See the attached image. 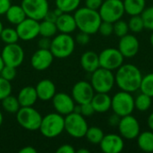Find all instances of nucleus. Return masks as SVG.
Here are the masks:
<instances>
[{"label":"nucleus","instance_id":"obj_17","mask_svg":"<svg viewBox=\"0 0 153 153\" xmlns=\"http://www.w3.org/2000/svg\"><path fill=\"white\" fill-rule=\"evenodd\" d=\"M119 51L125 58H131L137 55L140 50V42L134 34H126L120 38L118 41Z\"/></svg>","mask_w":153,"mask_h":153},{"label":"nucleus","instance_id":"obj_4","mask_svg":"<svg viewBox=\"0 0 153 153\" xmlns=\"http://www.w3.org/2000/svg\"><path fill=\"white\" fill-rule=\"evenodd\" d=\"M39 130L40 134L47 138L59 136L65 131V117L57 112L46 115L42 117Z\"/></svg>","mask_w":153,"mask_h":153},{"label":"nucleus","instance_id":"obj_14","mask_svg":"<svg viewBox=\"0 0 153 153\" xmlns=\"http://www.w3.org/2000/svg\"><path fill=\"white\" fill-rule=\"evenodd\" d=\"M19 39L23 41H30L39 35V22L26 17L22 22L16 25Z\"/></svg>","mask_w":153,"mask_h":153},{"label":"nucleus","instance_id":"obj_25","mask_svg":"<svg viewBox=\"0 0 153 153\" xmlns=\"http://www.w3.org/2000/svg\"><path fill=\"white\" fill-rule=\"evenodd\" d=\"M4 15L7 22L15 26L22 22L27 17L21 4H11L6 13H4Z\"/></svg>","mask_w":153,"mask_h":153},{"label":"nucleus","instance_id":"obj_27","mask_svg":"<svg viewBox=\"0 0 153 153\" xmlns=\"http://www.w3.org/2000/svg\"><path fill=\"white\" fill-rule=\"evenodd\" d=\"M137 140L139 149L144 152H153V131H144L140 133Z\"/></svg>","mask_w":153,"mask_h":153},{"label":"nucleus","instance_id":"obj_44","mask_svg":"<svg viewBox=\"0 0 153 153\" xmlns=\"http://www.w3.org/2000/svg\"><path fill=\"white\" fill-rule=\"evenodd\" d=\"M50 44H51V39L50 38H47V37H41V39H39L38 42L39 48L44 49H49Z\"/></svg>","mask_w":153,"mask_h":153},{"label":"nucleus","instance_id":"obj_18","mask_svg":"<svg viewBox=\"0 0 153 153\" xmlns=\"http://www.w3.org/2000/svg\"><path fill=\"white\" fill-rule=\"evenodd\" d=\"M100 147L104 153H120L125 148V139L120 134H108L104 135Z\"/></svg>","mask_w":153,"mask_h":153},{"label":"nucleus","instance_id":"obj_19","mask_svg":"<svg viewBox=\"0 0 153 153\" xmlns=\"http://www.w3.org/2000/svg\"><path fill=\"white\" fill-rule=\"evenodd\" d=\"M54 61V56L49 49L39 48L30 58V65L37 71H44L50 67Z\"/></svg>","mask_w":153,"mask_h":153},{"label":"nucleus","instance_id":"obj_34","mask_svg":"<svg viewBox=\"0 0 153 153\" xmlns=\"http://www.w3.org/2000/svg\"><path fill=\"white\" fill-rule=\"evenodd\" d=\"M140 91L141 92H143L153 98V73H150L143 76L140 85Z\"/></svg>","mask_w":153,"mask_h":153},{"label":"nucleus","instance_id":"obj_24","mask_svg":"<svg viewBox=\"0 0 153 153\" xmlns=\"http://www.w3.org/2000/svg\"><path fill=\"white\" fill-rule=\"evenodd\" d=\"M17 99L21 107H33L39 100L36 89L32 86H25L21 89L17 95Z\"/></svg>","mask_w":153,"mask_h":153},{"label":"nucleus","instance_id":"obj_11","mask_svg":"<svg viewBox=\"0 0 153 153\" xmlns=\"http://www.w3.org/2000/svg\"><path fill=\"white\" fill-rule=\"evenodd\" d=\"M26 16L37 21L44 20L49 10L48 0H22L21 3Z\"/></svg>","mask_w":153,"mask_h":153},{"label":"nucleus","instance_id":"obj_28","mask_svg":"<svg viewBox=\"0 0 153 153\" xmlns=\"http://www.w3.org/2000/svg\"><path fill=\"white\" fill-rule=\"evenodd\" d=\"M1 102H2L1 104H2L3 109L5 112L10 113V114H16L18 110L21 108V105L18 101L17 97H14L12 94L3 99Z\"/></svg>","mask_w":153,"mask_h":153},{"label":"nucleus","instance_id":"obj_1","mask_svg":"<svg viewBox=\"0 0 153 153\" xmlns=\"http://www.w3.org/2000/svg\"><path fill=\"white\" fill-rule=\"evenodd\" d=\"M143 74L141 70L133 64H123L115 74L116 84L121 91L134 93L140 90Z\"/></svg>","mask_w":153,"mask_h":153},{"label":"nucleus","instance_id":"obj_51","mask_svg":"<svg viewBox=\"0 0 153 153\" xmlns=\"http://www.w3.org/2000/svg\"><path fill=\"white\" fill-rule=\"evenodd\" d=\"M4 65H4V60H3V58H2V56H1V54H0V72L2 71V69L4 68Z\"/></svg>","mask_w":153,"mask_h":153},{"label":"nucleus","instance_id":"obj_53","mask_svg":"<svg viewBox=\"0 0 153 153\" xmlns=\"http://www.w3.org/2000/svg\"><path fill=\"white\" fill-rule=\"evenodd\" d=\"M3 121H4V117H3L2 112L0 111V127H1V126H2V124H3Z\"/></svg>","mask_w":153,"mask_h":153},{"label":"nucleus","instance_id":"obj_3","mask_svg":"<svg viewBox=\"0 0 153 153\" xmlns=\"http://www.w3.org/2000/svg\"><path fill=\"white\" fill-rule=\"evenodd\" d=\"M75 48V39L71 34L60 33L55 35L51 39L49 50L54 57L63 59L70 56Z\"/></svg>","mask_w":153,"mask_h":153},{"label":"nucleus","instance_id":"obj_13","mask_svg":"<svg viewBox=\"0 0 153 153\" xmlns=\"http://www.w3.org/2000/svg\"><path fill=\"white\" fill-rule=\"evenodd\" d=\"M1 56L5 65L17 68L24 60V50L17 43L5 44L2 49Z\"/></svg>","mask_w":153,"mask_h":153},{"label":"nucleus","instance_id":"obj_15","mask_svg":"<svg viewBox=\"0 0 153 153\" xmlns=\"http://www.w3.org/2000/svg\"><path fill=\"white\" fill-rule=\"evenodd\" d=\"M95 91L91 82L86 81L77 82L72 89V97L76 104L82 105L91 101Z\"/></svg>","mask_w":153,"mask_h":153},{"label":"nucleus","instance_id":"obj_45","mask_svg":"<svg viewBox=\"0 0 153 153\" xmlns=\"http://www.w3.org/2000/svg\"><path fill=\"white\" fill-rule=\"evenodd\" d=\"M75 149L71 144H63L57 150L56 153H75Z\"/></svg>","mask_w":153,"mask_h":153},{"label":"nucleus","instance_id":"obj_5","mask_svg":"<svg viewBox=\"0 0 153 153\" xmlns=\"http://www.w3.org/2000/svg\"><path fill=\"white\" fill-rule=\"evenodd\" d=\"M90 82L95 92L108 93L112 91L114 85L116 84L115 74H113V71L99 67L91 73Z\"/></svg>","mask_w":153,"mask_h":153},{"label":"nucleus","instance_id":"obj_31","mask_svg":"<svg viewBox=\"0 0 153 153\" xmlns=\"http://www.w3.org/2000/svg\"><path fill=\"white\" fill-rule=\"evenodd\" d=\"M57 33V28L56 22H52L47 20H42L39 22V35L41 37L53 38Z\"/></svg>","mask_w":153,"mask_h":153},{"label":"nucleus","instance_id":"obj_54","mask_svg":"<svg viewBox=\"0 0 153 153\" xmlns=\"http://www.w3.org/2000/svg\"><path fill=\"white\" fill-rule=\"evenodd\" d=\"M150 43H151L152 47L153 48V30L152 32V34H151V37H150Z\"/></svg>","mask_w":153,"mask_h":153},{"label":"nucleus","instance_id":"obj_33","mask_svg":"<svg viewBox=\"0 0 153 153\" xmlns=\"http://www.w3.org/2000/svg\"><path fill=\"white\" fill-rule=\"evenodd\" d=\"M0 39H2V41L4 44L17 43L18 40L20 39L16 29L11 28V27H7V28L3 29V30L0 34Z\"/></svg>","mask_w":153,"mask_h":153},{"label":"nucleus","instance_id":"obj_21","mask_svg":"<svg viewBox=\"0 0 153 153\" xmlns=\"http://www.w3.org/2000/svg\"><path fill=\"white\" fill-rule=\"evenodd\" d=\"M56 25L60 33L71 34L77 29L74 16L70 13H63L59 15L56 21Z\"/></svg>","mask_w":153,"mask_h":153},{"label":"nucleus","instance_id":"obj_10","mask_svg":"<svg viewBox=\"0 0 153 153\" xmlns=\"http://www.w3.org/2000/svg\"><path fill=\"white\" fill-rule=\"evenodd\" d=\"M124 56L118 48H108L99 54L100 67L114 71L118 69L124 64Z\"/></svg>","mask_w":153,"mask_h":153},{"label":"nucleus","instance_id":"obj_43","mask_svg":"<svg viewBox=\"0 0 153 153\" xmlns=\"http://www.w3.org/2000/svg\"><path fill=\"white\" fill-rule=\"evenodd\" d=\"M104 0H85V6L92 9V10H98L101 6Z\"/></svg>","mask_w":153,"mask_h":153},{"label":"nucleus","instance_id":"obj_49","mask_svg":"<svg viewBox=\"0 0 153 153\" xmlns=\"http://www.w3.org/2000/svg\"><path fill=\"white\" fill-rule=\"evenodd\" d=\"M20 153H37V150L32 147V146H25L23 148H22L20 151Z\"/></svg>","mask_w":153,"mask_h":153},{"label":"nucleus","instance_id":"obj_2","mask_svg":"<svg viewBox=\"0 0 153 153\" xmlns=\"http://www.w3.org/2000/svg\"><path fill=\"white\" fill-rule=\"evenodd\" d=\"M74 19L77 29L80 31L86 32L90 35L95 34L102 22L98 10H92L86 6L79 7L74 12Z\"/></svg>","mask_w":153,"mask_h":153},{"label":"nucleus","instance_id":"obj_26","mask_svg":"<svg viewBox=\"0 0 153 153\" xmlns=\"http://www.w3.org/2000/svg\"><path fill=\"white\" fill-rule=\"evenodd\" d=\"M125 12L130 16L140 15L146 8V0H124Z\"/></svg>","mask_w":153,"mask_h":153},{"label":"nucleus","instance_id":"obj_50","mask_svg":"<svg viewBox=\"0 0 153 153\" xmlns=\"http://www.w3.org/2000/svg\"><path fill=\"white\" fill-rule=\"evenodd\" d=\"M147 124H148V126L150 128V130L153 131V112H152L147 119Z\"/></svg>","mask_w":153,"mask_h":153},{"label":"nucleus","instance_id":"obj_35","mask_svg":"<svg viewBox=\"0 0 153 153\" xmlns=\"http://www.w3.org/2000/svg\"><path fill=\"white\" fill-rule=\"evenodd\" d=\"M128 26L129 30H131L133 33H140L143 30V29H145L141 14L131 16V18L128 21Z\"/></svg>","mask_w":153,"mask_h":153},{"label":"nucleus","instance_id":"obj_16","mask_svg":"<svg viewBox=\"0 0 153 153\" xmlns=\"http://www.w3.org/2000/svg\"><path fill=\"white\" fill-rule=\"evenodd\" d=\"M52 104L53 108L58 114L65 117L70 113L74 112V107L76 105L73 97L65 92H57L53 97Z\"/></svg>","mask_w":153,"mask_h":153},{"label":"nucleus","instance_id":"obj_9","mask_svg":"<svg viewBox=\"0 0 153 153\" xmlns=\"http://www.w3.org/2000/svg\"><path fill=\"white\" fill-rule=\"evenodd\" d=\"M99 13L102 21L114 23L122 19L126 13L124 3L122 0H104Z\"/></svg>","mask_w":153,"mask_h":153},{"label":"nucleus","instance_id":"obj_48","mask_svg":"<svg viewBox=\"0 0 153 153\" xmlns=\"http://www.w3.org/2000/svg\"><path fill=\"white\" fill-rule=\"evenodd\" d=\"M57 17L58 16L56 14V13L54 12V10H48V12L47 13L44 20H47V21H49V22H56Z\"/></svg>","mask_w":153,"mask_h":153},{"label":"nucleus","instance_id":"obj_40","mask_svg":"<svg viewBox=\"0 0 153 153\" xmlns=\"http://www.w3.org/2000/svg\"><path fill=\"white\" fill-rule=\"evenodd\" d=\"M98 32H100L104 37L110 36L111 34H113V23L109 22L102 21L99 27Z\"/></svg>","mask_w":153,"mask_h":153},{"label":"nucleus","instance_id":"obj_42","mask_svg":"<svg viewBox=\"0 0 153 153\" xmlns=\"http://www.w3.org/2000/svg\"><path fill=\"white\" fill-rule=\"evenodd\" d=\"M90 34L86 33V32H82V31H80L76 37H75V42H77L78 44L82 45V46H84V45H87L89 42H90Z\"/></svg>","mask_w":153,"mask_h":153},{"label":"nucleus","instance_id":"obj_7","mask_svg":"<svg viewBox=\"0 0 153 153\" xmlns=\"http://www.w3.org/2000/svg\"><path fill=\"white\" fill-rule=\"evenodd\" d=\"M42 117L41 114L33 107H21L16 113L17 123L28 131L39 130Z\"/></svg>","mask_w":153,"mask_h":153},{"label":"nucleus","instance_id":"obj_47","mask_svg":"<svg viewBox=\"0 0 153 153\" xmlns=\"http://www.w3.org/2000/svg\"><path fill=\"white\" fill-rule=\"evenodd\" d=\"M120 118H121V117H120L118 115H117V114L114 113L112 116H110V117H108V125H109L110 126H117L118 124H119Z\"/></svg>","mask_w":153,"mask_h":153},{"label":"nucleus","instance_id":"obj_46","mask_svg":"<svg viewBox=\"0 0 153 153\" xmlns=\"http://www.w3.org/2000/svg\"><path fill=\"white\" fill-rule=\"evenodd\" d=\"M11 4V0H0V15H4Z\"/></svg>","mask_w":153,"mask_h":153},{"label":"nucleus","instance_id":"obj_36","mask_svg":"<svg viewBox=\"0 0 153 153\" xmlns=\"http://www.w3.org/2000/svg\"><path fill=\"white\" fill-rule=\"evenodd\" d=\"M128 32H129V26H128V22H126V21L120 19L113 23V33L117 37L121 38L128 34Z\"/></svg>","mask_w":153,"mask_h":153},{"label":"nucleus","instance_id":"obj_29","mask_svg":"<svg viewBox=\"0 0 153 153\" xmlns=\"http://www.w3.org/2000/svg\"><path fill=\"white\" fill-rule=\"evenodd\" d=\"M152 97L141 92L134 98V108L140 112H145L152 107Z\"/></svg>","mask_w":153,"mask_h":153},{"label":"nucleus","instance_id":"obj_55","mask_svg":"<svg viewBox=\"0 0 153 153\" xmlns=\"http://www.w3.org/2000/svg\"><path fill=\"white\" fill-rule=\"evenodd\" d=\"M3 29H4L3 22H1V20H0V34H1V32H2V30H3Z\"/></svg>","mask_w":153,"mask_h":153},{"label":"nucleus","instance_id":"obj_41","mask_svg":"<svg viewBox=\"0 0 153 153\" xmlns=\"http://www.w3.org/2000/svg\"><path fill=\"white\" fill-rule=\"evenodd\" d=\"M94 113H95V110H94V108H93V107H92L91 102L80 105V114L82 115L84 117H91Z\"/></svg>","mask_w":153,"mask_h":153},{"label":"nucleus","instance_id":"obj_30","mask_svg":"<svg viewBox=\"0 0 153 153\" xmlns=\"http://www.w3.org/2000/svg\"><path fill=\"white\" fill-rule=\"evenodd\" d=\"M56 7L60 9L63 13H74L75 12L80 4L81 0H56Z\"/></svg>","mask_w":153,"mask_h":153},{"label":"nucleus","instance_id":"obj_37","mask_svg":"<svg viewBox=\"0 0 153 153\" xmlns=\"http://www.w3.org/2000/svg\"><path fill=\"white\" fill-rule=\"evenodd\" d=\"M141 16L144 23V28L153 30V5L146 7L141 13Z\"/></svg>","mask_w":153,"mask_h":153},{"label":"nucleus","instance_id":"obj_39","mask_svg":"<svg viewBox=\"0 0 153 153\" xmlns=\"http://www.w3.org/2000/svg\"><path fill=\"white\" fill-rule=\"evenodd\" d=\"M0 76L9 82H11L16 76V68L8 66V65H4V68L2 69V71L0 72Z\"/></svg>","mask_w":153,"mask_h":153},{"label":"nucleus","instance_id":"obj_38","mask_svg":"<svg viewBox=\"0 0 153 153\" xmlns=\"http://www.w3.org/2000/svg\"><path fill=\"white\" fill-rule=\"evenodd\" d=\"M11 93H12L11 82L7 81L0 76V100L4 99Z\"/></svg>","mask_w":153,"mask_h":153},{"label":"nucleus","instance_id":"obj_22","mask_svg":"<svg viewBox=\"0 0 153 153\" xmlns=\"http://www.w3.org/2000/svg\"><path fill=\"white\" fill-rule=\"evenodd\" d=\"M91 103L97 113L102 114L111 109V97L108 93L95 92Z\"/></svg>","mask_w":153,"mask_h":153},{"label":"nucleus","instance_id":"obj_32","mask_svg":"<svg viewBox=\"0 0 153 153\" xmlns=\"http://www.w3.org/2000/svg\"><path fill=\"white\" fill-rule=\"evenodd\" d=\"M104 135V132L101 128L98 126H91L88 128L84 137H86L87 141L92 144H100Z\"/></svg>","mask_w":153,"mask_h":153},{"label":"nucleus","instance_id":"obj_6","mask_svg":"<svg viewBox=\"0 0 153 153\" xmlns=\"http://www.w3.org/2000/svg\"><path fill=\"white\" fill-rule=\"evenodd\" d=\"M111 109L120 117L132 115L134 111V98L131 92L121 91L111 98Z\"/></svg>","mask_w":153,"mask_h":153},{"label":"nucleus","instance_id":"obj_23","mask_svg":"<svg viewBox=\"0 0 153 153\" xmlns=\"http://www.w3.org/2000/svg\"><path fill=\"white\" fill-rule=\"evenodd\" d=\"M80 62H81V65L82 69L85 72L91 74L100 67L99 54H97L96 52L92 50L85 51L82 55Z\"/></svg>","mask_w":153,"mask_h":153},{"label":"nucleus","instance_id":"obj_12","mask_svg":"<svg viewBox=\"0 0 153 153\" xmlns=\"http://www.w3.org/2000/svg\"><path fill=\"white\" fill-rule=\"evenodd\" d=\"M117 127L119 134L125 140L128 141L136 139L141 133L140 123L137 120V118L132 115L122 117L120 118Z\"/></svg>","mask_w":153,"mask_h":153},{"label":"nucleus","instance_id":"obj_52","mask_svg":"<svg viewBox=\"0 0 153 153\" xmlns=\"http://www.w3.org/2000/svg\"><path fill=\"white\" fill-rule=\"evenodd\" d=\"M76 152L78 153H90V151L85 149V148H82V149H79Z\"/></svg>","mask_w":153,"mask_h":153},{"label":"nucleus","instance_id":"obj_20","mask_svg":"<svg viewBox=\"0 0 153 153\" xmlns=\"http://www.w3.org/2000/svg\"><path fill=\"white\" fill-rule=\"evenodd\" d=\"M35 89L38 95V99L42 101L51 100L56 93V85L49 79H43L39 81L37 83Z\"/></svg>","mask_w":153,"mask_h":153},{"label":"nucleus","instance_id":"obj_8","mask_svg":"<svg viewBox=\"0 0 153 153\" xmlns=\"http://www.w3.org/2000/svg\"><path fill=\"white\" fill-rule=\"evenodd\" d=\"M89 128L85 117L80 113L72 112L65 117V131L72 137L79 139L85 136Z\"/></svg>","mask_w":153,"mask_h":153}]
</instances>
